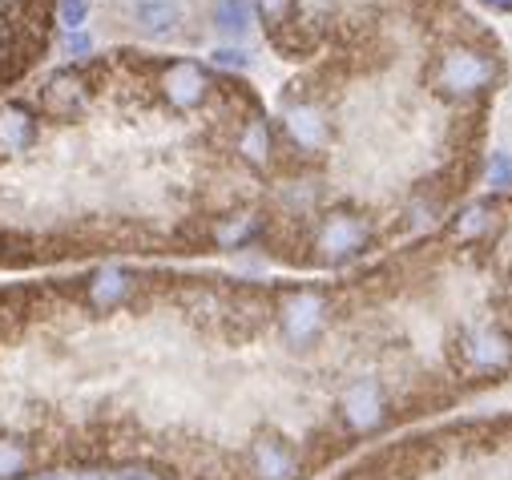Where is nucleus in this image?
I'll list each match as a JSON object with an SVG mask.
<instances>
[{
  "mask_svg": "<svg viewBox=\"0 0 512 480\" xmlns=\"http://www.w3.org/2000/svg\"><path fill=\"white\" fill-rule=\"evenodd\" d=\"M65 53H69V57H85V53H93V37H85V33H69Z\"/></svg>",
  "mask_w": 512,
  "mask_h": 480,
  "instance_id": "18",
  "label": "nucleus"
},
{
  "mask_svg": "<svg viewBox=\"0 0 512 480\" xmlns=\"http://www.w3.org/2000/svg\"><path fill=\"white\" fill-rule=\"evenodd\" d=\"M138 25L154 37H170L182 25V5L178 0H142L138 5Z\"/></svg>",
  "mask_w": 512,
  "mask_h": 480,
  "instance_id": "10",
  "label": "nucleus"
},
{
  "mask_svg": "<svg viewBox=\"0 0 512 480\" xmlns=\"http://www.w3.org/2000/svg\"><path fill=\"white\" fill-rule=\"evenodd\" d=\"M89 105V81L81 77V69H61L41 85V109L57 122H73Z\"/></svg>",
  "mask_w": 512,
  "mask_h": 480,
  "instance_id": "6",
  "label": "nucleus"
},
{
  "mask_svg": "<svg viewBox=\"0 0 512 480\" xmlns=\"http://www.w3.org/2000/svg\"><path fill=\"white\" fill-rule=\"evenodd\" d=\"M464 359L480 372H492V368L512 364V343L500 331H472L464 339Z\"/></svg>",
  "mask_w": 512,
  "mask_h": 480,
  "instance_id": "8",
  "label": "nucleus"
},
{
  "mask_svg": "<svg viewBox=\"0 0 512 480\" xmlns=\"http://www.w3.org/2000/svg\"><path fill=\"white\" fill-rule=\"evenodd\" d=\"M210 57H214V65H218V69H238V73H242V69H250V53H242V49H230V45L214 49Z\"/></svg>",
  "mask_w": 512,
  "mask_h": 480,
  "instance_id": "17",
  "label": "nucleus"
},
{
  "mask_svg": "<svg viewBox=\"0 0 512 480\" xmlns=\"http://www.w3.org/2000/svg\"><path fill=\"white\" fill-rule=\"evenodd\" d=\"M214 25L226 37H246L250 33V5H246V0H218Z\"/></svg>",
  "mask_w": 512,
  "mask_h": 480,
  "instance_id": "12",
  "label": "nucleus"
},
{
  "mask_svg": "<svg viewBox=\"0 0 512 480\" xmlns=\"http://www.w3.org/2000/svg\"><path fill=\"white\" fill-rule=\"evenodd\" d=\"M488 186H492V190H508V186H512V154L496 150V154L488 158Z\"/></svg>",
  "mask_w": 512,
  "mask_h": 480,
  "instance_id": "15",
  "label": "nucleus"
},
{
  "mask_svg": "<svg viewBox=\"0 0 512 480\" xmlns=\"http://www.w3.org/2000/svg\"><path fill=\"white\" fill-rule=\"evenodd\" d=\"M259 13L267 25H287L295 13V0H259Z\"/></svg>",
  "mask_w": 512,
  "mask_h": 480,
  "instance_id": "16",
  "label": "nucleus"
},
{
  "mask_svg": "<svg viewBox=\"0 0 512 480\" xmlns=\"http://www.w3.org/2000/svg\"><path fill=\"white\" fill-rule=\"evenodd\" d=\"M488 226H492V210H488V206H468V210L460 214V222H456V234H460V238H480Z\"/></svg>",
  "mask_w": 512,
  "mask_h": 480,
  "instance_id": "13",
  "label": "nucleus"
},
{
  "mask_svg": "<svg viewBox=\"0 0 512 480\" xmlns=\"http://www.w3.org/2000/svg\"><path fill=\"white\" fill-rule=\"evenodd\" d=\"M279 335L291 351H311L323 335H327V323H331V303L327 295L311 291V287H299V291H287L279 299Z\"/></svg>",
  "mask_w": 512,
  "mask_h": 480,
  "instance_id": "1",
  "label": "nucleus"
},
{
  "mask_svg": "<svg viewBox=\"0 0 512 480\" xmlns=\"http://www.w3.org/2000/svg\"><path fill=\"white\" fill-rule=\"evenodd\" d=\"M367 238H371V226L359 214H327L315 230V251L327 263H343L367 247Z\"/></svg>",
  "mask_w": 512,
  "mask_h": 480,
  "instance_id": "4",
  "label": "nucleus"
},
{
  "mask_svg": "<svg viewBox=\"0 0 512 480\" xmlns=\"http://www.w3.org/2000/svg\"><path fill=\"white\" fill-rule=\"evenodd\" d=\"M238 154L250 162V166H267L271 162V130H267V122H246L242 126V134H238Z\"/></svg>",
  "mask_w": 512,
  "mask_h": 480,
  "instance_id": "11",
  "label": "nucleus"
},
{
  "mask_svg": "<svg viewBox=\"0 0 512 480\" xmlns=\"http://www.w3.org/2000/svg\"><path fill=\"white\" fill-rule=\"evenodd\" d=\"M484 5H492V9H500V13H512V0H484Z\"/></svg>",
  "mask_w": 512,
  "mask_h": 480,
  "instance_id": "19",
  "label": "nucleus"
},
{
  "mask_svg": "<svg viewBox=\"0 0 512 480\" xmlns=\"http://www.w3.org/2000/svg\"><path fill=\"white\" fill-rule=\"evenodd\" d=\"M496 77V65L488 53L480 49H452L440 57V69H436V81L444 93H456V97H472V93H484Z\"/></svg>",
  "mask_w": 512,
  "mask_h": 480,
  "instance_id": "2",
  "label": "nucleus"
},
{
  "mask_svg": "<svg viewBox=\"0 0 512 480\" xmlns=\"http://www.w3.org/2000/svg\"><path fill=\"white\" fill-rule=\"evenodd\" d=\"M57 21L65 25V33H81L89 21V0H61L57 5Z\"/></svg>",
  "mask_w": 512,
  "mask_h": 480,
  "instance_id": "14",
  "label": "nucleus"
},
{
  "mask_svg": "<svg viewBox=\"0 0 512 480\" xmlns=\"http://www.w3.org/2000/svg\"><path fill=\"white\" fill-rule=\"evenodd\" d=\"M287 134L307 154H315V150L327 146V122H323V113L315 105H291L287 109Z\"/></svg>",
  "mask_w": 512,
  "mask_h": 480,
  "instance_id": "9",
  "label": "nucleus"
},
{
  "mask_svg": "<svg viewBox=\"0 0 512 480\" xmlns=\"http://www.w3.org/2000/svg\"><path fill=\"white\" fill-rule=\"evenodd\" d=\"M162 97L174 105V109H198L206 97H210V77L198 61H174L166 73H162Z\"/></svg>",
  "mask_w": 512,
  "mask_h": 480,
  "instance_id": "7",
  "label": "nucleus"
},
{
  "mask_svg": "<svg viewBox=\"0 0 512 480\" xmlns=\"http://www.w3.org/2000/svg\"><path fill=\"white\" fill-rule=\"evenodd\" d=\"M41 138V122L33 105L25 101H5L0 105V162H17L25 158Z\"/></svg>",
  "mask_w": 512,
  "mask_h": 480,
  "instance_id": "5",
  "label": "nucleus"
},
{
  "mask_svg": "<svg viewBox=\"0 0 512 480\" xmlns=\"http://www.w3.org/2000/svg\"><path fill=\"white\" fill-rule=\"evenodd\" d=\"M339 420L347 432H375L388 424V396L375 380H355L339 392Z\"/></svg>",
  "mask_w": 512,
  "mask_h": 480,
  "instance_id": "3",
  "label": "nucleus"
}]
</instances>
